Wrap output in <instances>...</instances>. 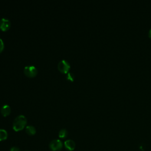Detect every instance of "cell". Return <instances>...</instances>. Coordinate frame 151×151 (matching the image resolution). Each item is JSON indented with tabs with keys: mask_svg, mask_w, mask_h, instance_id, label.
<instances>
[{
	"mask_svg": "<svg viewBox=\"0 0 151 151\" xmlns=\"http://www.w3.org/2000/svg\"><path fill=\"white\" fill-rule=\"evenodd\" d=\"M67 134H68V132L65 129H61L58 133V136L60 138H65L67 136Z\"/></svg>",
	"mask_w": 151,
	"mask_h": 151,
	"instance_id": "30bf717a",
	"label": "cell"
},
{
	"mask_svg": "<svg viewBox=\"0 0 151 151\" xmlns=\"http://www.w3.org/2000/svg\"><path fill=\"white\" fill-rule=\"evenodd\" d=\"M1 112L4 116H6L9 115L11 112V108L9 106L6 104L3 105L1 109Z\"/></svg>",
	"mask_w": 151,
	"mask_h": 151,
	"instance_id": "52a82bcc",
	"label": "cell"
},
{
	"mask_svg": "<svg viewBox=\"0 0 151 151\" xmlns=\"http://www.w3.org/2000/svg\"><path fill=\"white\" fill-rule=\"evenodd\" d=\"M149 37L151 38V28L150 29V30H149Z\"/></svg>",
	"mask_w": 151,
	"mask_h": 151,
	"instance_id": "5bb4252c",
	"label": "cell"
},
{
	"mask_svg": "<svg viewBox=\"0 0 151 151\" xmlns=\"http://www.w3.org/2000/svg\"><path fill=\"white\" fill-rule=\"evenodd\" d=\"M25 132L29 135H34L36 133V129L33 126H27L25 127Z\"/></svg>",
	"mask_w": 151,
	"mask_h": 151,
	"instance_id": "ba28073f",
	"label": "cell"
},
{
	"mask_svg": "<svg viewBox=\"0 0 151 151\" xmlns=\"http://www.w3.org/2000/svg\"><path fill=\"white\" fill-rule=\"evenodd\" d=\"M64 146L65 149L69 151H72L74 150L75 147H76V144L75 142L71 139L67 140L64 142Z\"/></svg>",
	"mask_w": 151,
	"mask_h": 151,
	"instance_id": "8992f818",
	"label": "cell"
},
{
	"mask_svg": "<svg viewBox=\"0 0 151 151\" xmlns=\"http://www.w3.org/2000/svg\"><path fill=\"white\" fill-rule=\"evenodd\" d=\"M10 151H20V149L19 147H18L17 146H14L11 148Z\"/></svg>",
	"mask_w": 151,
	"mask_h": 151,
	"instance_id": "4fadbf2b",
	"label": "cell"
},
{
	"mask_svg": "<svg viewBox=\"0 0 151 151\" xmlns=\"http://www.w3.org/2000/svg\"><path fill=\"white\" fill-rule=\"evenodd\" d=\"M8 137V133L5 129H0V141L5 140Z\"/></svg>",
	"mask_w": 151,
	"mask_h": 151,
	"instance_id": "9c48e42d",
	"label": "cell"
},
{
	"mask_svg": "<svg viewBox=\"0 0 151 151\" xmlns=\"http://www.w3.org/2000/svg\"><path fill=\"white\" fill-rule=\"evenodd\" d=\"M11 27L10 21L5 18H2L0 19V29L2 31L8 30Z\"/></svg>",
	"mask_w": 151,
	"mask_h": 151,
	"instance_id": "5b68a950",
	"label": "cell"
},
{
	"mask_svg": "<svg viewBox=\"0 0 151 151\" xmlns=\"http://www.w3.org/2000/svg\"><path fill=\"white\" fill-rule=\"evenodd\" d=\"M4 48V44L1 38H0V52L3 50Z\"/></svg>",
	"mask_w": 151,
	"mask_h": 151,
	"instance_id": "7c38bea8",
	"label": "cell"
},
{
	"mask_svg": "<svg viewBox=\"0 0 151 151\" xmlns=\"http://www.w3.org/2000/svg\"><path fill=\"white\" fill-rule=\"evenodd\" d=\"M63 142L59 139H54L52 140L49 145L50 149L52 151H60L63 147Z\"/></svg>",
	"mask_w": 151,
	"mask_h": 151,
	"instance_id": "7a4b0ae2",
	"label": "cell"
},
{
	"mask_svg": "<svg viewBox=\"0 0 151 151\" xmlns=\"http://www.w3.org/2000/svg\"><path fill=\"white\" fill-rule=\"evenodd\" d=\"M24 73L26 76L30 77H34L37 75L38 71L37 69L35 67H34V65H27L25 66L24 67Z\"/></svg>",
	"mask_w": 151,
	"mask_h": 151,
	"instance_id": "277c9868",
	"label": "cell"
},
{
	"mask_svg": "<svg viewBox=\"0 0 151 151\" xmlns=\"http://www.w3.org/2000/svg\"><path fill=\"white\" fill-rule=\"evenodd\" d=\"M58 68L61 73H68V71L70 68V63L67 61L63 60L58 63Z\"/></svg>",
	"mask_w": 151,
	"mask_h": 151,
	"instance_id": "3957f363",
	"label": "cell"
},
{
	"mask_svg": "<svg viewBox=\"0 0 151 151\" xmlns=\"http://www.w3.org/2000/svg\"><path fill=\"white\" fill-rule=\"evenodd\" d=\"M66 78H67V80H70V81H74V75H73V74H72L71 73H67V75H66Z\"/></svg>",
	"mask_w": 151,
	"mask_h": 151,
	"instance_id": "8fae6325",
	"label": "cell"
},
{
	"mask_svg": "<svg viewBox=\"0 0 151 151\" xmlns=\"http://www.w3.org/2000/svg\"><path fill=\"white\" fill-rule=\"evenodd\" d=\"M26 151H28V150H26Z\"/></svg>",
	"mask_w": 151,
	"mask_h": 151,
	"instance_id": "9a60e30c",
	"label": "cell"
},
{
	"mask_svg": "<svg viewBox=\"0 0 151 151\" xmlns=\"http://www.w3.org/2000/svg\"><path fill=\"white\" fill-rule=\"evenodd\" d=\"M27 124V119L23 115H19L14 119L13 122V129L18 132L19 130H22Z\"/></svg>",
	"mask_w": 151,
	"mask_h": 151,
	"instance_id": "6da1fadb",
	"label": "cell"
}]
</instances>
